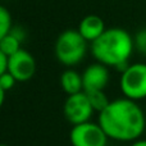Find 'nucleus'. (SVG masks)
Here are the masks:
<instances>
[{
    "label": "nucleus",
    "mask_w": 146,
    "mask_h": 146,
    "mask_svg": "<svg viewBox=\"0 0 146 146\" xmlns=\"http://www.w3.org/2000/svg\"><path fill=\"white\" fill-rule=\"evenodd\" d=\"M55 56L64 66H76L86 55L87 41L78 30H67L59 35L55 42Z\"/></svg>",
    "instance_id": "nucleus-3"
},
{
    "label": "nucleus",
    "mask_w": 146,
    "mask_h": 146,
    "mask_svg": "<svg viewBox=\"0 0 146 146\" xmlns=\"http://www.w3.org/2000/svg\"><path fill=\"white\" fill-rule=\"evenodd\" d=\"M15 82H17V80H15V78L13 77L8 71L4 72L1 76H0V87H1L5 92L9 91V90H12V88L14 87Z\"/></svg>",
    "instance_id": "nucleus-15"
},
{
    "label": "nucleus",
    "mask_w": 146,
    "mask_h": 146,
    "mask_svg": "<svg viewBox=\"0 0 146 146\" xmlns=\"http://www.w3.org/2000/svg\"><path fill=\"white\" fill-rule=\"evenodd\" d=\"M4 99H5V91L0 87V108H1L3 104H4Z\"/></svg>",
    "instance_id": "nucleus-17"
},
{
    "label": "nucleus",
    "mask_w": 146,
    "mask_h": 146,
    "mask_svg": "<svg viewBox=\"0 0 146 146\" xmlns=\"http://www.w3.org/2000/svg\"><path fill=\"white\" fill-rule=\"evenodd\" d=\"M131 146H146V140H136Z\"/></svg>",
    "instance_id": "nucleus-18"
},
{
    "label": "nucleus",
    "mask_w": 146,
    "mask_h": 146,
    "mask_svg": "<svg viewBox=\"0 0 146 146\" xmlns=\"http://www.w3.org/2000/svg\"><path fill=\"white\" fill-rule=\"evenodd\" d=\"M21 42H22V38L18 35H15V33L10 30L9 33H7V35L0 40V50L9 58L10 55L15 54L18 50L22 49L21 48Z\"/></svg>",
    "instance_id": "nucleus-11"
},
{
    "label": "nucleus",
    "mask_w": 146,
    "mask_h": 146,
    "mask_svg": "<svg viewBox=\"0 0 146 146\" xmlns=\"http://www.w3.org/2000/svg\"><path fill=\"white\" fill-rule=\"evenodd\" d=\"M121 90L124 98L142 100L146 98V64H128L121 76Z\"/></svg>",
    "instance_id": "nucleus-4"
},
{
    "label": "nucleus",
    "mask_w": 146,
    "mask_h": 146,
    "mask_svg": "<svg viewBox=\"0 0 146 146\" xmlns=\"http://www.w3.org/2000/svg\"><path fill=\"white\" fill-rule=\"evenodd\" d=\"M105 23L99 15L88 14L80 22L78 32L83 36L87 42H94L98 37H100L105 31Z\"/></svg>",
    "instance_id": "nucleus-9"
},
{
    "label": "nucleus",
    "mask_w": 146,
    "mask_h": 146,
    "mask_svg": "<svg viewBox=\"0 0 146 146\" xmlns=\"http://www.w3.org/2000/svg\"><path fill=\"white\" fill-rule=\"evenodd\" d=\"M109 82V71L108 67L103 63H94L88 66L82 73L83 91H99L104 90Z\"/></svg>",
    "instance_id": "nucleus-8"
},
{
    "label": "nucleus",
    "mask_w": 146,
    "mask_h": 146,
    "mask_svg": "<svg viewBox=\"0 0 146 146\" xmlns=\"http://www.w3.org/2000/svg\"><path fill=\"white\" fill-rule=\"evenodd\" d=\"M88 100H90L91 105H92L94 110L95 111H103L106 106L109 105V99L105 95L104 90H99V91H90V92H86Z\"/></svg>",
    "instance_id": "nucleus-12"
},
{
    "label": "nucleus",
    "mask_w": 146,
    "mask_h": 146,
    "mask_svg": "<svg viewBox=\"0 0 146 146\" xmlns=\"http://www.w3.org/2000/svg\"><path fill=\"white\" fill-rule=\"evenodd\" d=\"M8 72L17 80V82H26L31 80L36 72V60L27 50H18L8 58Z\"/></svg>",
    "instance_id": "nucleus-7"
},
{
    "label": "nucleus",
    "mask_w": 146,
    "mask_h": 146,
    "mask_svg": "<svg viewBox=\"0 0 146 146\" xmlns=\"http://www.w3.org/2000/svg\"><path fill=\"white\" fill-rule=\"evenodd\" d=\"M108 139L103 127L90 121L73 126L69 133L72 146H105Z\"/></svg>",
    "instance_id": "nucleus-5"
},
{
    "label": "nucleus",
    "mask_w": 146,
    "mask_h": 146,
    "mask_svg": "<svg viewBox=\"0 0 146 146\" xmlns=\"http://www.w3.org/2000/svg\"><path fill=\"white\" fill-rule=\"evenodd\" d=\"M63 111L67 121L72 123L73 126H76V124L88 122L95 110H94L86 92L81 91V92L73 94V95H68L66 103H64Z\"/></svg>",
    "instance_id": "nucleus-6"
},
{
    "label": "nucleus",
    "mask_w": 146,
    "mask_h": 146,
    "mask_svg": "<svg viewBox=\"0 0 146 146\" xmlns=\"http://www.w3.org/2000/svg\"><path fill=\"white\" fill-rule=\"evenodd\" d=\"M135 49L142 55H146V28H142L133 37Z\"/></svg>",
    "instance_id": "nucleus-14"
},
{
    "label": "nucleus",
    "mask_w": 146,
    "mask_h": 146,
    "mask_svg": "<svg viewBox=\"0 0 146 146\" xmlns=\"http://www.w3.org/2000/svg\"><path fill=\"white\" fill-rule=\"evenodd\" d=\"M0 146H9V145H5V144H0Z\"/></svg>",
    "instance_id": "nucleus-19"
},
{
    "label": "nucleus",
    "mask_w": 146,
    "mask_h": 146,
    "mask_svg": "<svg viewBox=\"0 0 146 146\" xmlns=\"http://www.w3.org/2000/svg\"><path fill=\"white\" fill-rule=\"evenodd\" d=\"M135 49L133 37L123 28H106L104 33L91 42V53L99 63L115 67L122 72L128 67V59Z\"/></svg>",
    "instance_id": "nucleus-2"
},
{
    "label": "nucleus",
    "mask_w": 146,
    "mask_h": 146,
    "mask_svg": "<svg viewBox=\"0 0 146 146\" xmlns=\"http://www.w3.org/2000/svg\"><path fill=\"white\" fill-rule=\"evenodd\" d=\"M99 124L109 139L136 141L145 131L146 118L142 109L128 98L117 99L99 113Z\"/></svg>",
    "instance_id": "nucleus-1"
},
{
    "label": "nucleus",
    "mask_w": 146,
    "mask_h": 146,
    "mask_svg": "<svg viewBox=\"0 0 146 146\" xmlns=\"http://www.w3.org/2000/svg\"><path fill=\"white\" fill-rule=\"evenodd\" d=\"M60 85L68 95L81 92V91H83L82 74H80L73 69H67L60 76Z\"/></svg>",
    "instance_id": "nucleus-10"
},
{
    "label": "nucleus",
    "mask_w": 146,
    "mask_h": 146,
    "mask_svg": "<svg viewBox=\"0 0 146 146\" xmlns=\"http://www.w3.org/2000/svg\"><path fill=\"white\" fill-rule=\"evenodd\" d=\"M8 71V56L0 50V76Z\"/></svg>",
    "instance_id": "nucleus-16"
},
{
    "label": "nucleus",
    "mask_w": 146,
    "mask_h": 146,
    "mask_svg": "<svg viewBox=\"0 0 146 146\" xmlns=\"http://www.w3.org/2000/svg\"><path fill=\"white\" fill-rule=\"evenodd\" d=\"M12 27V15H10L9 10L4 5H0V40L7 33H9Z\"/></svg>",
    "instance_id": "nucleus-13"
}]
</instances>
